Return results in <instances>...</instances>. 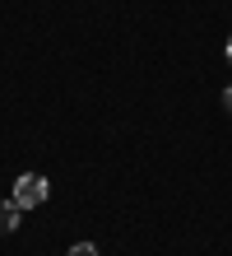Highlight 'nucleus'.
Segmentation results:
<instances>
[{"instance_id": "nucleus-1", "label": "nucleus", "mask_w": 232, "mask_h": 256, "mask_svg": "<svg viewBox=\"0 0 232 256\" xmlns=\"http://www.w3.org/2000/svg\"><path fill=\"white\" fill-rule=\"evenodd\" d=\"M46 177H37V172H23L19 182H14V205L19 210H37V205H46Z\"/></svg>"}, {"instance_id": "nucleus-4", "label": "nucleus", "mask_w": 232, "mask_h": 256, "mask_svg": "<svg viewBox=\"0 0 232 256\" xmlns=\"http://www.w3.org/2000/svg\"><path fill=\"white\" fill-rule=\"evenodd\" d=\"M223 108H228V112H232V84H228V94H223Z\"/></svg>"}, {"instance_id": "nucleus-5", "label": "nucleus", "mask_w": 232, "mask_h": 256, "mask_svg": "<svg viewBox=\"0 0 232 256\" xmlns=\"http://www.w3.org/2000/svg\"><path fill=\"white\" fill-rule=\"evenodd\" d=\"M228 61H232V38H228Z\"/></svg>"}, {"instance_id": "nucleus-3", "label": "nucleus", "mask_w": 232, "mask_h": 256, "mask_svg": "<svg viewBox=\"0 0 232 256\" xmlns=\"http://www.w3.org/2000/svg\"><path fill=\"white\" fill-rule=\"evenodd\" d=\"M65 256H98V247H93V242H74Z\"/></svg>"}, {"instance_id": "nucleus-2", "label": "nucleus", "mask_w": 232, "mask_h": 256, "mask_svg": "<svg viewBox=\"0 0 232 256\" xmlns=\"http://www.w3.org/2000/svg\"><path fill=\"white\" fill-rule=\"evenodd\" d=\"M19 214H23V210L14 205V200H0V233H14V228H19Z\"/></svg>"}]
</instances>
